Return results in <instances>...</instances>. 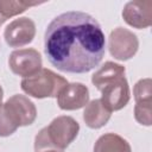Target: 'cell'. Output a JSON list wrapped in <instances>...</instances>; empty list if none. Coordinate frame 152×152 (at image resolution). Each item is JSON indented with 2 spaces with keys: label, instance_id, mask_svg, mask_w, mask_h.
Returning <instances> with one entry per match:
<instances>
[{
  "label": "cell",
  "instance_id": "cell-1",
  "mask_svg": "<svg viewBox=\"0 0 152 152\" xmlns=\"http://www.w3.org/2000/svg\"><path fill=\"white\" fill-rule=\"evenodd\" d=\"M104 33L97 20L81 11L57 15L48 25L44 51L61 71L84 74L100 64L104 56Z\"/></svg>",
  "mask_w": 152,
  "mask_h": 152
},
{
  "label": "cell",
  "instance_id": "cell-2",
  "mask_svg": "<svg viewBox=\"0 0 152 152\" xmlns=\"http://www.w3.org/2000/svg\"><path fill=\"white\" fill-rule=\"evenodd\" d=\"M80 131L78 122L68 115L55 118L49 126L42 128L34 139V151L65 150L77 137Z\"/></svg>",
  "mask_w": 152,
  "mask_h": 152
},
{
  "label": "cell",
  "instance_id": "cell-3",
  "mask_svg": "<svg viewBox=\"0 0 152 152\" xmlns=\"http://www.w3.org/2000/svg\"><path fill=\"white\" fill-rule=\"evenodd\" d=\"M68 84V81L50 69L42 68L36 74L23 78L21 89L36 99L56 97L61 89Z\"/></svg>",
  "mask_w": 152,
  "mask_h": 152
},
{
  "label": "cell",
  "instance_id": "cell-4",
  "mask_svg": "<svg viewBox=\"0 0 152 152\" xmlns=\"http://www.w3.org/2000/svg\"><path fill=\"white\" fill-rule=\"evenodd\" d=\"M139 48L137 36L124 27L114 28L108 38L109 53L118 61H127L132 58Z\"/></svg>",
  "mask_w": 152,
  "mask_h": 152
},
{
  "label": "cell",
  "instance_id": "cell-5",
  "mask_svg": "<svg viewBox=\"0 0 152 152\" xmlns=\"http://www.w3.org/2000/svg\"><path fill=\"white\" fill-rule=\"evenodd\" d=\"M101 91V102L103 106L110 110H120L129 101V87L125 76H119L109 82H107L100 89Z\"/></svg>",
  "mask_w": 152,
  "mask_h": 152
},
{
  "label": "cell",
  "instance_id": "cell-6",
  "mask_svg": "<svg viewBox=\"0 0 152 152\" xmlns=\"http://www.w3.org/2000/svg\"><path fill=\"white\" fill-rule=\"evenodd\" d=\"M8 65L13 74L25 78L39 71L43 61L36 49H19L10 55Z\"/></svg>",
  "mask_w": 152,
  "mask_h": 152
},
{
  "label": "cell",
  "instance_id": "cell-7",
  "mask_svg": "<svg viewBox=\"0 0 152 152\" xmlns=\"http://www.w3.org/2000/svg\"><path fill=\"white\" fill-rule=\"evenodd\" d=\"M36 34V25L32 19L21 17L11 21L5 31L4 38L11 48H21L31 43Z\"/></svg>",
  "mask_w": 152,
  "mask_h": 152
},
{
  "label": "cell",
  "instance_id": "cell-8",
  "mask_svg": "<svg viewBox=\"0 0 152 152\" xmlns=\"http://www.w3.org/2000/svg\"><path fill=\"white\" fill-rule=\"evenodd\" d=\"M124 20L134 28H146L152 24V1L133 0L128 1L122 10Z\"/></svg>",
  "mask_w": 152,
  "mask_h": 152
},
{
  "label": "cell",
  "instance_id": "cell-9",
  "mask_svg": "<svg viewBox=\"0 0 152 152\" xmlns=\"http://www.w3.org/2000/svg\"><path fill=\"white\" fill-rule=\"evenodd\" d=\"M57 104L63 110H75L86 107L89 102V89L80 83H68L57 94Z\"/></svg>",
  "mask_w": 152,
  "mask_h": 152
},
{
  "label": "cell",
  "instance_id": "cell-10",
  "mask_svg": "<svg viewBox=\"0 0 152 152\" xmlns=\"http://www.w3.org/2000/svg\"><path fill=\"white\" fill-rule=\"evenodd\" d=\"M112 112L108 110L100 99H95L87 103L83 112V120L90 128L97 129L103 127L110 119Z\"/></svg>",
  "mask_w": 152,
  "mask_h": 152
},
{
  "label": "cell",
  "instance_id": "cell-11",
  "mask_svg": "<svg viewBox=\"0 0 152 152\" xmlns=\"http://www.w3.org/2000/svg\"><path fill=\"white\" fill-rule=\"evenodd\" d=\"M7 102H10L14 108L15 113L20 119L21 126H28L33 124V121L37 118V109L34 103L28 97H26L25 95L15 94L11 96L7 100Z\"/></svg>",
  "mask_w": 152,
  "mask_h": 152
},
{
  "label": "cell",
  "instance_id": "cell-12",
  "mask_svg": "<svg viewBox=\"0 0 152 152\" xmlns=\"http://www.w3.org/2000/svg\"><path fill=\"white\" fill-rule=\"evenodd\" d=\"M94 152H132V148L128 141L121 135L106 133L96 140Z\"/></svg>",
  "mask_w": 152,
  "mask_h": 152
},
{
  "label": "cell",
  "instance_id": "cell-13",
  "mask_svg": "<svg viewBox=\"0 0 152 152\" xmlns=\"http://www.w3.org/2000/svg\"><path fill=\"white\" fill-rule=\"evenodd\" d=\"M21 126L20 119L10 102L0 103V137L13 134Z\"/></svg>",
  "mask_w": 152,
  "mask_h": 152
},
{
  "label": "cell",
  "instance_id": "cell-14",
  "mask_svg": "<svg viewBox=\"0 0 152 152\" xmlns=\"http://www.w3.org/2000/svg\"><path fill=\"white\" fill-rule=\"evenodd\" d=\"M125 72H126L125 66L108 61L97 71L94 72V75L91 76V82L100 90L101 87H103L107 82H109L119 76H125Z\"/></svg>",
  "mask_w": 152,
  "mask_h": 152
},
{
  "label": "cell",
  "instance_id": "cell-15",
  "mask_svg": "<svg viewBox=\"0 0 152 152\" xmlns=\"http://www.w3.org/2000/svg\"><path fill=\"white\" fill-rule=\"evenodd\" d=\"M37 1H14V0H0V23H5L8 18L25 12L27 8L39 5Z\"/></svg>",
  "mask_w": 152,
  "mask_h": 152
},
{
  "label": "cell",
  "instance_id": "cell-16",
  "mask_svg": "<svg viewBox=\"0 0 152 152\" xmlns=\"http://www.w3.org/2000/svg\"><path fill=\"white\" fill-rule=\"evenodd\" d=\"M151 114H152V100L151 101H140L135 102L134 107V118L135 120L144 126L151 125Z\"/></svg>",
  "mask_w": 152,
  "mask_h": 152
},
{
  "label": "cell",
  "instance_id": "cell-17",
  "mask_svg": "<svg viewBox=\"0 0 152 152\" xmlns=\"http://www.w3.org/2000/svg\"><path fill=\"white\" fill-rule=\"evenodd\" d=\"M151 86H152L151 78H141L135 83V86L133 88V95H134L135 102L152 100Z\"/></svg>",
  "mask_w": 152,
  "mask_h": 152
},
{
  "label": "cell",
  "instance_id": "cell-18",
  "mask_svg": "<svg viewBox=\"0 0 152 152\" xmlns=\"http://www.w3.org/2000/svg\"><path fill=\"white\" fill-rule=\"evenodd\" d=\"M2 97H4V90H2V88H1V86H0V103H1V101H2Z\"/></svg>",
  "mask_w": 152,
  "mask_h": 152
},
{
  "label": "cell",
  "instance_id": "cell-19",
  "mask_svg": "<svg viewBox=\"0 0 152 152\" xmlns=\"http://www.w3.org/2000/svg\"><path fill=\"white\" fill-rule=\"evenodd\" d=\"M39 152H62V151H57V150H44V151H39Z\"/></svg>",
  "mask_w": 152,
  "mask_h": 152
},
{
  "label": "cell",
  "instance_id": "cell-20",
  "mask_svg": "<svg viewBox=\"0 0 152 152\" xmlns=\"http://www.w3.org/2000/svg\"><path fill=\"white\" fill-rule=\"evenodd\" d=\"M0 26H1V23H0Z\"/></svg>",
  "mask_w": 152,
  "mask_h": 152
}]
</instances>
